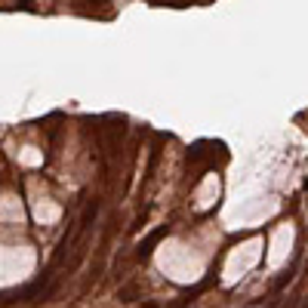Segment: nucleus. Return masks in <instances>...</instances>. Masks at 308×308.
Masks as SVG:
<instances>
[{
	"instance_id": "obj_1",
	"label": "nucleus",
	"mask_w": 308,
	"mask_h": 308,
	"mask_svg": "<svg viewBox=\"0 0 308 308\" xmlns=\"http://www.w3.org/2000/svg\"><path fill=\"white\" fill-rule=\"evenodd\" d=\"M164 234H167V228H157V231H151V234H148V238H145V244H142V247H139V256H148V253H151V250H154V244H157V241H160V238H164Z\"/></svg>"
}]
</instances>
